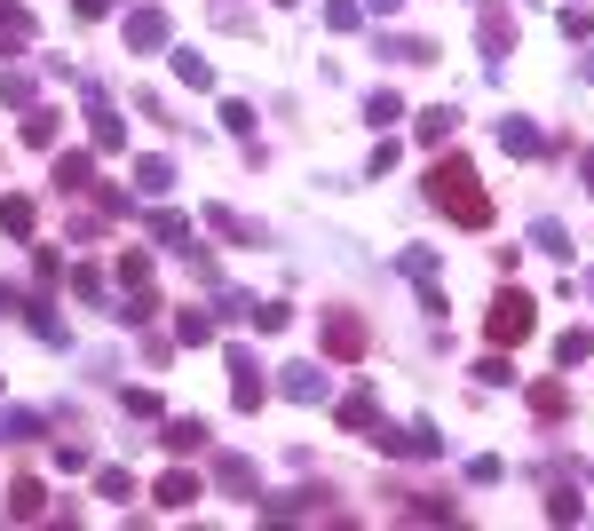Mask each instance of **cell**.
I'll list each match as a JSON object with an SVG mask.
<instances>
[{
	"label": "cell",
	"mask_w": 594,
	"mask_h": 531,
	"mask_svg": "<svg viewBox=\"0 0 594 531\" xmlns=\"http://www.w3.org/2000/svg\"><path fill=\"white\" fill-rule=\"evenodd\" d=\"M492 333H499V341H523V333H531V310H523V302H499Z\"/></svg>",
	"instance_id": "cell-1"
}]
</instances>
